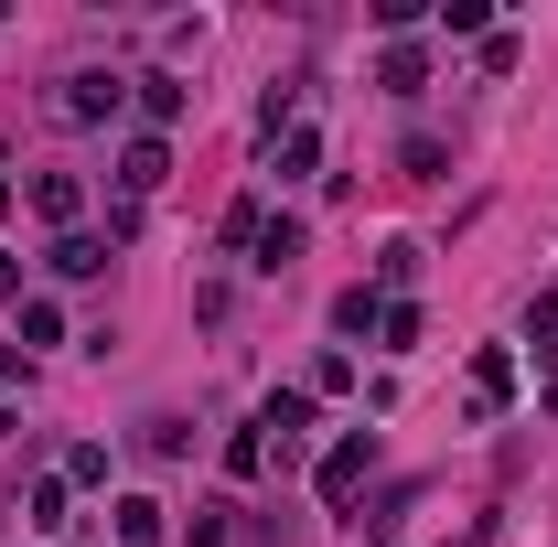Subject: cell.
<instances>
[{"label":"cell","mask_w":558,"mask_h":547,"mask_svg":"<svg viewBox=\"0 0 558 547\" xmlns=\"http://www.w3.org/2000/svg\"><path fill=\"white\" fill-rule=\"evenodd\" d=\"M119 97H130V75H65V119H119Z\"/></svg>","instance_id":"cell-1"},{"label":"cell","mask_w":558,"mask_h":547,"mask_svg":"<svg viewBox=\"0 0 558 547\" xmlns=\"http://www.w3.org/2000/svg\"><path fill=\"white\" fill-rule=\"evenodd\" d=\"M258 429H279V462H290V451H301V429H312V398H301V387H290V398H269V409H258Z\"/></svg>","instance_id":"cell-2"},{"label":"cell","mask_w":558,"mask_h":547,"mask_svg":"<svg viewBox=\"0 0 558 547\" xmlns=\"http://www.w3.org/2000/svg\"><path fill=\"white\" fill-rule=\"evenodd\" d=\"M365 462H376V440H365V429H354L344 451H333V462H323V494H333V505H344L354 483H365Z\"/></svg>","instance_id":"cell-3"},{"label":"cell","mask_w":558,"mask_h":547,"mask_svg":"<svg viewBox=\"0 0 558 547\" xmlns=\"http://www.w3.org/2000/svg\"><path fill=\"white\" fill-rule=\"evenodd\" d=\"M161 172H172V161H161V139H130V150H119V194H150Z\"/></svg>","instance_id":"cell-4"},{"label":"cell","mask_w":558,"mask_h":547,"mask_svg":"<svg viewBox=\"0 0 558 547\" xmlns=\"http://www.w3.org/2000/svg\"><path fill=\"white\" fill-rule=\"evenodd\" d=\"M54 269H65V279H97V269H108V236H54Z\"/></svg>","instance_id":"cell-5"},{"label":"cell","mask_w":558,"mask_h":547,"mask_svg":"<svg viewBox=\"0 0 558 547\" xmlns=\"http://www.w3.org/2000/svg\"><path fill=\"white\" fill-rule=\"evenodd\" d=\"M75 205H86V194H75L65 172H44V183H33V215H54V226H75Z\"/></svg>","instance_id":"cell-6"},{"label":"cell","mask_w":558,"mask_h":547,"mask_svg":"<svg viewBox=\"0 0 558 547\" xmlns=\"http://www.w3.org/2000/svg\"><path fill=\"white\" fill-rule=\"evenodd\" d=\"M119 537H130V547H161V505H150V494L119 505Z\"/></svg>","instance_id":"cell-7"},{"label":"cell","mask_w":558,"mask_h":547,"mask_svg":"<svg viewBox=\"0 0 558 547\" xmlns=\"http://www.w3.org/2000/svg\"><path fill=\"white\" fill-rule=\"evenodd\" d=\"M290 258H301V226H290V215H279L269 236H258V269H290Z\"/></svg>","instance_id":"cell-8"},{"label":"cell","mask_w":558,"mask_h":547,"mask_svg":"<svg viewBox=\"0 0 558 547\" xmlns=\"http://www.w3.org/2000/svg\"><path fill=\"white\" fill-rule=\"evenodd\" d=\"M505 387H515V365H505V354H484V365H473V398H484V409H505Z\"/></svg>","instance_id":"cell-9"},{"label":"cell","mask_w":558,"mask_h":547,"mask_svg":"<svg viewBox=\"0 0 558 547\" xmlns=\"http://www.w3.org/2000/svg\"><path fill=\"white\" fill-rule=\"evenodd\" d=\"M0 215H11V183H0Z\"/></svg>","instance_id":"cell-10"}]
</instances>
